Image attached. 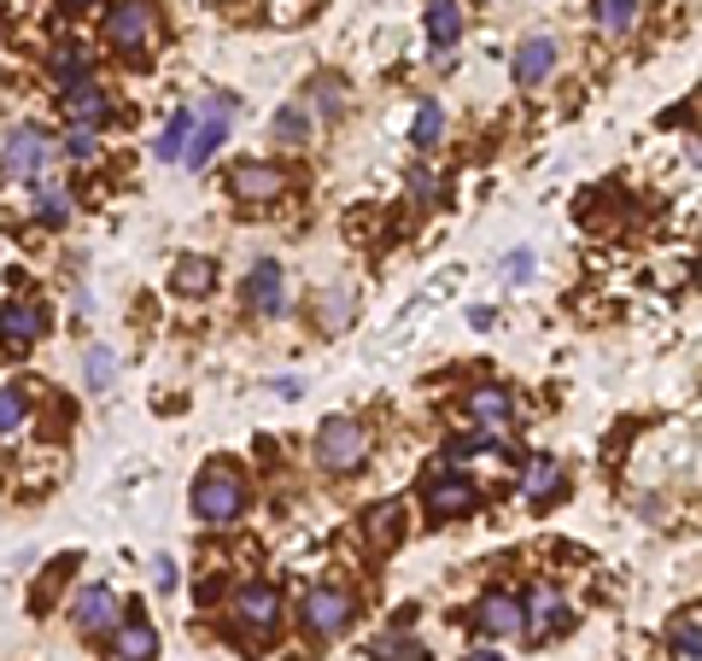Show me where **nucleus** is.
Wrapping results in <instances>:
<instances>
[{
    "label": "nucleus",
    "instance_id": "1",
    "mask_svg": "<svg viewBox=\"0 0 702 661\" xmlns=\"http://www.w3.org/2000/svg\"><path fill=\"white\" fill-rule=\"evenodd\" d=\"M229 621H234L246 650H264V643L281 633V591L276 585H241L229 603Z\"/></svg>",
    "mask_w": 702,
    "mask_h": 661
},
{
    "label": "nucleus",
    "instance_id": "2",
    "mask_svg": "<svg viewBox=\"0 0 702 661\" xmlns=\"http://www.w3.org/2000/svg\"><path fill=\"white\" fill-rule=\"evenodd\" d=\"M241 510H246V480H241L229 463H211V468L194 480V515L211 521V527H229Z\"/></svg>",
    "mask_w": 702,
    "mask_h": 661
},
{
    "label": "nucleus",
    "instance_id": "3",
    "mask_svg": "<svg viewBox=\"0 0 702 661\" xmlns=\"http://www.w3.org/2000/svg\"><path fill=\"white\" fill-rule=\"evenodd\" d=\"M229 124H234V94H211V100H205V112H194V135H187L182 164L205 171V164H211V152L229 141Z\"/></svg>",
    "mask_w": 702,
    "mask_h": 661
},
{
    "label": "nucleus",
    "instance_id": "4",
    "mask_svg": "<svg viewBox=\"0 0 702 661\" xmlns=\"http://www.w3.org/2000/svg\"><path fill=\"white\" fill-rule=\"evenodd\" d=\"M364 451H369V433L357 428L352 416H329L317 428V456H322V468H334V474H346L364 463Z\"/></svg>",
    "mask_w": 702,
    "mask_h": 661
},
{
    "label": "nucleus",
    "instance_id": "5",
    "mask_svg": "<svg viewBox=\"0 0 702 661\" xmlns=\"http://www.w3.org/2000/svg\"><path fill=\"white\" fill-rule=\"evenodd\" d=\"M54 135H47L42 124H19L7 135V176H24V182H36L47 171V159H54Z\"/></svg>",
    "mask_w": 702,
    "mask_h": 661
},
{
    "label": "nucleus",
    "instance_id": "6",
    "mask_svg": "<svg viewBox=\"0 0 702 661\" xmlns=\"http://www.w3.org/2000/svg\"><path fill=\"white\" fill-rule=\"evenodd\" d=\"M352 591H340V585H317V591H304V633H317V638H340L352 626Z\"/></svg>",
    "mask_w": 702,
    "mask_h": 661
},
{
    "label": "nucleus",
    "instance_id": "7",
    "mask_svg": "<svg viewBox=\"0 0 702 661\" xmlns=\"http://www.w3.org/2000/svg\"><path fill=\"white\" fill-rule=\"evenodd\" d=\"M474 503H481V491H474V480L462 468H434V474H427V510H434L439 521L469 515Z\"/></svg>",
    "mask_w": 702,
    "mask_h": 661
},
{
    "label": "nucleus",
    "instance_id": "8",
    "mask_svg": "<svg viewBox=\"0 0 702 661\" xmlns=\"http://www.w3.org/2000/svg\"><path fill=\"white\" fill-rule=\"evenodd\" d=\"M568 626H574V615H568V603H562L556 585H539L533 598H527V608H521V633L556 638V633H568Z\"/></svg>",
    "mask_w": 702,
    "mask_h": 661
},
{
    "label": "nucleus",
    "instance_id": "9",
    "mask_svg": "<svg viewBox=\"0 0 702 661\" xmlns=\"http://www.w3.org/2000/svg\"><path fill=\"white\" fill-rule=\"evenodd\" d=\"M112 661H159V633H152V621H147L135 603L124 608V621H117Z\"/></svg>",
    "mask_w": 702,
    "mask_h": 661
},
{
    "label": "nucleus",
    "instance_id": "10",
    "mask_svg": "<svg viewBox=\"0 0 702 661\" xmlns=\"http://www.w3.org/2000/svg\"><path fill=\"white\" fill-rule=\"evenodd\" d=\"M47 334V311L36 299H7L0 304V340L7 346H36Z\"/></svg>",
    "mask_w": 702,
    "mask_h": 661
},
{
    "label": "nucleus",
    "instance_id": "11",
    "mask_svg": "<svg viewBox=\"0 0 702 661\" xmlns=\"http://www.w3.org/2000/svg\"><path fill=\"white\" fill-rule=\"evenodd\" d=\"M404 527H410L404 503H399V498H387V503H375V510L364 515V545H369L375 556H387L392 545H404Z\"/></svg>",
    "mask_w": 702,
    "mask_h": 661
},
{
    "label": "nucleus",
    "instance_id": "12",
    "mask_svg": "<svg viewBox=\"0 0 702 661\" xmlns=\"http://www.w3.org/2000/svg\"><path fill=\"white\" fill-rule=\"evenodd\" d=\"M147 42H152V0H124V7L112 12V47L141 54Z\"/></svg>",
    "mask_w": 702,
    "mask_h": 661
},
{
    "label": "nucleus",
    "instance_id": "13",
    "mask_svg": "<svg viewBox=\"0 0 702 661\" xmlns=\"http://www.w3.org/2000/svg\"><path fill=\"white\" fill-rule=\"evenodd\" d=\"M246 304H252L258 316H281V311H287L281 264H276V258H258V264H252V276H246Z\"/></svg>",
    "mask_w": 702,
    "mask_h": 661
},
{
    "label": "nucleus",
    "instance_id": "14",
    "mask_svg": "<svg viewBox=\"0 0 702 661\" xmlns=\"http://www.w3.org/2000/svg\"><path fill=\"white\" fill-rule=\"evenodd\" d=\"M474 626H481L486 638H516L521 633V603L509 598V591H486L481 608H474Z\"/></svg>",
    "mask_w": 702,
    "mask_h": 661
},
{
    "label": "nucleus",
    "instance_id": "15",
    "mask_svg": "<svg viewBox=\"0 0 702 661\" xmlns=\"http://www.w3.org/2000/svg\"><path fill=\"white\" fill-rule=\"evenodd\" d=\"M551 71H556V42L551 36H527L516 47V82H521V89H539Z\"/></svg>",
    "mask_w": 702,
    "mask_h": 661
},
{
    "label": "nucleus",
    "instance_id": "16",
    "mask_svg": "<svg viewBox=\"0 0 702 661\" xmlns=\"http://www.w3.org/2000/svg\"><path fill=\"white\" fill-rule=\"evenodd\" d=\"M229 188L241 199H281L287 194V171L281 164H241V171L229 176Z\"/></svg>",
    "mask_w": 702,
    "mask_h": 661
},
{
    "label": "nucleus",
    "instance_id": "17",
    "mask_svg": "<svg viewBox=\"0 0 702 661\" xmlns=\"http://www.w3.org/2000/svg\"><path fill=\"white\" fill-rule=\"evenodd\" d=\"M65 112H71V124L77 129H100L112 117V106H106V94H100V82H71V89H65Z\"/></svg>",
    "mask_w": 702,
    "mask_h": 661
},
{
    "label": "nucleus",
    "instance_id": "18",
    "mask_svg": "<svg viewBox=\"0 0 702 661\" xmlns=\"http://www.w3.org/2000/svg\"><path fill=\"white\" fill-rule=\"evenodd\" d=\"M427 42L439 59H451V47L462 42V7L457 0H427Z\"/></svg>",
    "mask_w": 702,
    "mask_h": 661
},
{
    "label": "nucleus",
    "instance_id": "19",
    "mask_svg": "<svg viewBox=\"0 0 702 661\" xmlns=\"http://www.w3.org/2000/svg\"><path fill=\"white\" fill-rule=\"evenodd\" d=\"M71 615H77L82 633H106V626H117V591H112V585H89V591L77 598Z\"/></svg>",
    "mask_w": 702,
    "mask_h": 661
},
{
    "label": "nucleus",
    "instance_id": "20",
    "mask_svg": "<svg viewBox=\"0 0 702 661\" xmlns=\"http://www.w3.org/2000/svg\"><path fill=\"white\" fill-rule=\"evenodd\" d=\"M469 410H474V421H481L486 433H498V428H509L516 404H509L504 386H474V393H469Z\"/></svg>",
    "mask_w": 702,
    "mask_h": 661
},
{
    "label": "nucleus",
    "instance_id": "21",
    "mask_svg": "<svg viewBox=\"0 0 702 661\" xmlns=\"http://www.w3.org/2000/svg\"><path fill=\"white\" fill-rule=\"evenodd\" d=\"M187 135H194V112H170V124L159 129V141H152V159L159 164H182V152H187Z\"/></svg>",
    "mask_w": 702,
    "mask_h": 661
},
{
    "label": "nucleus",
    "instance_id": "22",
    "mask_svg": "<svg viewBox=\"0 0 702 661\" xmlns=\"http://www.w3.org/2000/svg\"><path fill=\"white\" fill-rule=\"evenodd\" d=\"M311 124H317V112L304 106V100H287V106L276 112V141L281 147H304L311 141Z\"/></svg>",
    "mask_w": 702,
    "mask_h": 661
},
{
    "label": "nucleus",
    "instance_id": "23",
    "mask_svg": "<svg viewBox=\"0 0 702 661\" xmlns=\"http://www.w3.org/2000/svg\"><path fill=\"white\" fill-rule=\"evenodd\" d=\"M170 287H176L182 299L211 293V287H217V264H211V258H182V264H176V276H170Z\"/></svg>",
    "mask_w": 702,
    "mask_h": 661
},
{
    "label": "nucleus",
    "instance_id": "24",
    "mask_svg": "<svg viewBox=\"0 0 702 661\" xmlns=\"http://www.w3.org/2000/svg\"><path fill=\"white\" fill-rule=\"evenodd\" d=\"M521 491H527V503H551L556 491H562V468L551 463V456H539V463L527 468V480H521Z\"/></svg>",
    "mask_w": 702,
    "mask_h": 661
},
{
    "label": "nucleus",
    "instance_id": "25",
    "mask_svg": "<svg viewBox=\"0 0 702 661\" xmlns=\"http://www.w3.org/2000/svg\"><path fill=\"white\" fill-rule=\"evenodd\" d=\"M71 568H77V556H59V563H47V573H42V585L30 591V608H36V615H47V608H54V598H59V585L71 580Z\"/></svg>",
    "mask_w": 702,
    "mask_h": 661
},
{
    "label": "nucleus",
    "instance_id": "26",
    "mask_svg": "<svg viewBox=\"0 0 702 661\" xmlns=\"http://www.w3.org/2000/svg\"><path fill=\"white\" fill-rule=\"evenodd\" d=\"M54 77L65 82V89H71V82H82V77H89V54H82L77 42H65V47H54Z\"/></svg>",
    "mask_w": 702,
    "mask_h": 661
},
{
    "label": "nucleus",
    "instance_id": "27",
    "mask_svg": "<svg viewBox=\"0 0 702 661\" xmlns=\"http://www.w3.org/2000/svg\"><path fill=\"white\" fill-rule=\"evenodd\" d=\"M591 12H597V24H603V30H614V36H621V30H632V12H638V0H591Z\"/></svg>",
    "mask_w": 702,
    "mask_h": 661
},
{
    "label": "nucleus",
    "instance_id": "28",
    "mask_svg": "<svg viewBox=\"0 0 702 661\" xmlns=\"http://www.w3.org/2000/svg\"><path fill=\"white\" fill-rule=\"evenodd\" d=\"M697 650H702V626H697V608H684L679 626H674V656L679 661H697Z\"/></svg>",
    "mask_w": 702,
    "mask_h": 661
},
{
    "label": "nucleus",
    "instance_id": "29",
    "mask_svg": "<svg viewBox=\"0 0 702 661\" xmlns=\"http://www.w3.org/2000/svg\"><path fill=\"white\" fill-rule=\"evenodd\" d=\"M24 410H30L24 386H0V433H19L24 428Z\"/></svg>",
    "mask_w": 702,
    "mask_h": 661
},
{
    "label": "nucleus",
    "instance_id": "30",
    "mask_svg": "<svg viewBox=\"0 0 702 661\" xmlns=\"http://www.w3.org/2000/svg\"><path fill=\"white\" fill-rule=\"evenodd\" d=\"M36 217L42 223H65V217H71V199H65V188H36Z\"/></svg>",
    "mask_w": 702,
    "mask_h": 661
},
{
    "label": "nucleus",
    "instance_id": "31",
    "mask_svg": "<svg viewBox=\"0 0 702 661\" xmlns=\"http://www.w3.org/2000/svg\"><path fill=\"white\" fill-rule=\"evenodd\" d=\"M317 112L322 117H340V112H346V89H340V77H317Z\"/></svg>",
    "mask_w": 702,
    "mask_h": 661
},
{
    "label": "nucleus",
    "instance_id": "32",
    "mask_svg": "<svg viewBox=\"0 0 702 661\" xmlns=\"http://www.w3.org/2000/svg\"><path fill=\"white\" fill-rule=\"evenodd\" d=\"M439 129H445L439 100H422V112H416V147H434V141H439Z\"/></svg>",
    "mask_w": 702,
    "mask_h": 661
},
{
    "label": "nucleus",
    "instance_id": "33",
    "mask_svg": "<svg viewBox=\"0 0 702 661\" xmlns=\"http://www.w3.org/2000/svg\"><path fill=\"white\" fill-rule=\"evenodd\" d=\"M369 656L375 661H422V643L416 638H381V643H369Z\"/></svg>",
    "mask_w": 702,
    "mask_h": 661
},
{
    "label": "nucleus",
    "instance_id": "34",
    "mask_svg": "<svg viewBox=\"0 0 702 661\" xmlns=\"http://www.w3.org/2000/svg\"><path fill=\"white\" fill-rule=\"evenodd\" d=\"M112 375H117V358H112L106 346H94V351H89V386H94V393H106Z\"/></svg>",
    "mask_w": 702,
    "mask_h": 661
},
{
    "label": "nucleus",
    "instance_id": "35",
    "mask_svg": "<svg viewBox=\"0 0 702 661\" xmlns=\"http://www.w3.org/2000/svg\"><path fill=\"white\" fill-rule=\"evenodd\" d=\"M59 152H65V159H77V164H89L94 159V129H71Z\"/></svg>",
    "mask_w": 702,
    "mask_h": 661
},
{
    "label": "nucleus",
    "instance_id": "36",
    "mask_svg": "<svg viewBox=\"0 0 702 661\" xmlns=\"http://www.w3.org/2000/svg\"><path fill=\"white\" fill-rule=\"evenodd\" d=\"M152 585H159V591H176V563H170V556H152Z\"/></svg>",
    "mask_w": 702,
    "mask_h": 661
},
{
    "label": "nucleus",
    "instance_id": "37",
    "mask_svg": "<svg viewBox=\"0 0 702 661\" xmlns=\"http://www.w3.org/2000/svg\"><path fill=\"white\" fill-rule=\"evenodd\" d=\"M492 445V433H462V439H451V456H469V451H486Z\"/></svg>",
    "mask_w": 702,
    "mask_h": 661
},
{
    "label": "nucleus",
    "instance_id": "38",
    "mask_svg": "<svg viewBox=\"0 0 702 661\" xmlns=\"http://www.w3.org/2000/svg\"><path fill=\"white\" fill-rule=\"evenodd\" d=\"M410 188H416V199H434V176H427V171H410Z\"/></svg>",
    "mask_w": 702,
    "mask_h": 661
},
{
    "label": "nucleus",
    "instance_id": "39",
    "mask_svg": "<svg viewBox=\"0 0 702 661\" xmlns=\"http://www.w3.org/2000/svg\"><path fill=\"white\" fill-rule=\"evenodd\" d=\"M509 276L527 281V276H533V258H527V252H516V258H509Z\"/></svg>",
    "mask_w": 702,
    "mask_h": 661
},
{
    "label": "nucleus",
    "instance_id": "40",
    "mask_svg": "<svg viewBox=\"0 0 702 661\" xmlns=\"http://www.w3.org/2000/svg\"><path fill=\"white\" fill-rule=\"evenodd\" d=\"M469 661H504V656H498V650H474Z\"/></svg>",
    "mask_w": 702,
    "mask_h": 661
},
{
    "label": "nucleus",
    "instance_id": "41",
    "mask_svg": "<svg viewBox=\"0 0 702 661\" xmlns=\"http://www.w3.org/2000/svg\"><path fill=\"white\" fill-rule=\"evenodd\" d=\"M71 7H94V0H71Z\"/></svg>",
    "mask_w": 702,
    "mask_h": 661
}]
</instances>
